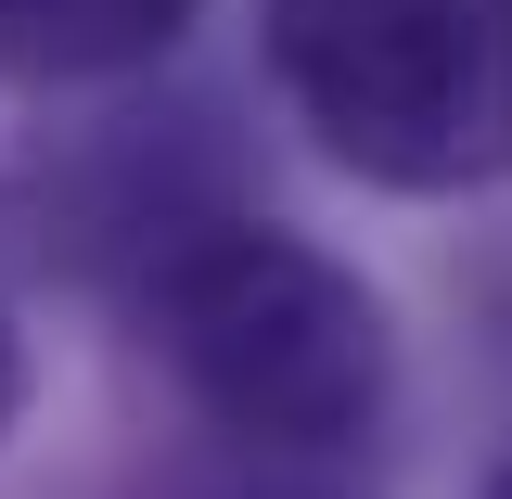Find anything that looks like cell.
<instances>
[{"instance_id": "obj_1", "label": "cell", "mask_w": 512, "mask_h": 499, "mask_svg": "<svg viewBox=\"0 0 512 499\" xmlns=\"http://www.w3.org/2000/svg\"><path fill=\"white\" fill-rule=\"evenodd\" d=\"M154 346L192 410L269 461L359 448L384 423V372H397L372 282L269 218H205L154 256Z\"/></svg>"}, {"instance_id": "obj_2", "label": "cell", "mask_w": 512, "mask_h": 499, "mask_svg": "<svg viewBox=\"0 0 512 499\" xmlns=\"http://www.w3.org/2000/svg\"><path fill=\"white\" fill-rule=\"evenodd\" d=\"M269 77L372 192L512 180V0H256Z\"/></svg>"}, {"instance_id": "obj_3", "label": "cell", "mask_w": 512, "mask_h": 499, "mask_svg": "<svg viewBox=\"0 0 512 499\" xmlns=\"http://www.w3.org/2000/svg\"><path fill=\"white\" fill-rule=\"evenodd\" d=\"M192 0H0V77L26 90H77V77H128V64L180 52Z\"/></svg>"}, {"instance_id": "obj_4", "label": "cell", "mask_w": 512, "mask_h": 499, "mask_svg": "<svg viewBox=\"0 0 512 499\" xmlns=\"http://www.w3.org/2000/svg\"><path fill=\"white\" fill-rule=\"evenodd\" d=\"M13 410H26V333H13V308H0V436H13Z\"/></svg>"}, {"instance_id": "obj_5", "label": "cell", "mask_w": 512, "mask_h": 499, "mask_svg": "<svg viewBox=\"0 0 512 499\" xmlns=\"http://www.w3.org/2000/svg\"><path fill=\"white\" fill-rule=\"evenodd\" d=\"M231 499H333V487H295V474H256V487H231Z\"/></svg>"}, {"instance_id": "obj_6", "label": "cell", "mask_w": 512, "mask_h": 499, "mask_svg": "<svg viewBox=\"0 0 512 499\" xmlns=\"http://www.w3.org/2000/svg\"><path fill=\"white\" fill-rule=\"evenodd\" d=\"M487 499H512V474H500V487H487Z\"/></svg>"}]
</instances>
